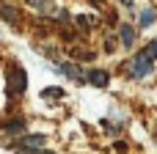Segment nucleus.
Masks as SVG:
<instances>
[{
	"instance_id": "obj_1",
	"label": "nucleus",
	"mask_w": 157,
	"mask_h": 154,
	"mask_svg": "<svg viewBox=\"0 0 157 154\" xmlns=\"http://www.w3.org/2000/svg\"><path fill=\"white\" fill-rule=\"evenodd\" d=\"M152 63H155V61H149L144 52H138V55L127 63V77H132V80H144V77L152 72Z\"/></svg>"
},
{
	"instance_id": "obj_2",
	"label": "nucleus",
	"mask_w": 157,
	"mask_h": 154,
	"mask_svg": "<svg viewBox=\"0 0 157 154\" xmlns=\"http://www.w3.org/2000/svg\"><path fill=\"white\" fill-rule=\"evenodd\" d=\"M25 85H28V77H25L22 66H11V72H8V94L17 96V94L25 91Z\"/></svg>"
},
{
	"instance_id": "obj_3",
	"label": "nucleus",
	"mask_w": 157,
	"mask_h": 154,
	"mask_svg": "<svg viewBox=\"0 0 157 154\" xmlns=\"http://www.w3.org/2000/svg\"><path fill=\"white\" fill-rule=\"evenodd\" d=\"M55 72L63 74V77H69V80H75V83H83V80L88 77V72H83L77 63H66V61H61V63L55 66Z\"/></svg>"
},
{
	"instance_id": "obj_4",
	"label": "nucleus",
	"mask_w": 157,
	"mask_h": 154,
	"mask_svg": "<svg viewBox=\"0 0 157 154\" xmlns=\"http://www.w3.org/2000/svg\"><path fill=\"white\" fill-rule=\"evenodd\" d=\"M44 143H47L44 135H25V138L19 141L17 149H39V146H44Z\"/></svg>"
},
{
	"instance_id": "obj_5",
	"label": "nucleus",
	"mask_w": 157,
	"mask_h": 154,
	"mask_svg": "<svg viewBox=\"0 0 157 154\" xmlns=\"http://www.w3.org/2000/svg\"><path fill=\"white\" fill-rule=\"evenodd\" d=\"M86 83H91V85H108V72H102V69H91L88 77H86Z\"/></svg>"
},
{
	"instance_id": "obj_6",
	"label": "nucleus",
	"mask_w": 157,
	"mask_h": 154,
	"mask_svg": "<svg viewBox=\"0 0 157 154\" xmlns=\"http://www.w3.org/2000/svg\"><path fill=\"white\" fill-rule=\"evenodd\" d=\"M121 44H124L127 50L135 44V30H132L130 25H121Z\"/></svg>"
},
{
	"instance_id": "obj_7",
	"label": "nucleus",
	"mask_w": 157,
	"mask_h": 154,
	"mask_svg": "<svg viewBox=\"0 0 157 154\" xmlns=\"http://www.w3.org/2000/svg\"><path fill=\"white\" fill-rule=\"evenodd\" d=\"M33 8H36V11H44V14H61V11L52 6V0H33Z\"/></svg>"
},
{
	"instance_id": "obj_8",
	"label": "nucleus",
	"mask_w": 157,
	"mask_h": 154,
	"mask_svg": "<svg viewBox=\"0 0 157 154\" xmlns=\"http://www.w3.org/2000/svg\"><path fill=\"white\" fill-rule=\"evenodd\" d=\"M152 22H155V11H152V8H146V11L138 17V28H149Z\"/></svg>"
},
{
	"instance_id": "obj_9",
	"label": "nucleus",
	"mask_w": 157,
	"mask_h": 154,
	"mask_svg": "<svg viewBox=\"0 0 157 154\" xmlns=\"http://www.w3.org/2000/svg\"><path fill=\"white\" fill-rule=\"evenodd\" d=\"M41 96H47V99H61V96H63V91H61V88H44V91H41Z\"/></svg>"
},
{
	"instance_id": "obj_10",
	"label": "nucleus",
	"mask_w": 157,
	"mask_h": 154,
	"mask_svg": "<svg viewBox=\"0 0 157 154\" xmlns=\"http://www.w3.org/2000/svg\"><path fill=\"white\" fill-rule=\"evenodd\" d=\"M19 154H55V152H44V149H17Z\"/></svg>"
},
{
	"instance_id": "obj_11",
	"label": "nucleus",
	"mask_w": 157,
	"mask_h": 154,
	"mask_svg": "<svg viewBox=\"0 0 157 154\" xmlns=\"http://www.w3.org/2000/svg\"><path fill=\"white\" fill-rule=\"evenodd\" d=\"M121 6H127V8L132 11V0H121Z\"/></svg>"
}]
</instances>
